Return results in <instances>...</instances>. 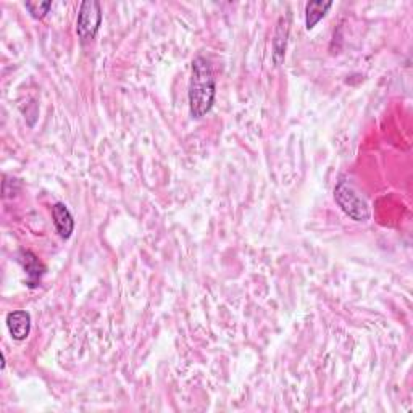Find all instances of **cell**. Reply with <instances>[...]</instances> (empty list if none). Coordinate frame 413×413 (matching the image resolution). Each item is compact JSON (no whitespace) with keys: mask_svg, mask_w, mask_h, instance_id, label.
Returning a JSON list of instances; mask_svg holds the SVG:
<instances>
[{"mask_svg":"<svg viewBox=\"0 0 413 413\" xmlns=\"http://www.w3.org/2000/svg\"><path fill=\"white\" fill-rule=\"evenodd\" d=\"M215 75L205 57H195L189 82V110L195 120L204 118L215 103Z\"/></svg>","mask_w":413,"mask_h":413,"instance_id":"obj_1","label":"cell"},{"mask_svg":"<svg viewBox=\"0 0 413 413\" xmlns=\"http://www.w3.org/2000/svg\"><path fill=\"white\" fill-rule=\"evenodd\" d=\"M334 200L341 206V210L353 221H368L370 220V209L355 189L347 181L341 179L334 189Z\"/></svg>","mask_w":413,"mask_h":413,"instance_id":"obj_2","label":"cell"},{"mask_svg":"<svg viewBox=\"0 0 413 413\" xmlns=\"http://www.w3.org/2000/svg\"><path fill=\"white\" fill-rule=\"evenodd\" d=\"M102 24V8L97 0H85L78 10L76 34L81 42H89L96 37Z\"/></svg>","mask_w":413,"mask_h":413,"instance_id":"obj_3","label":"cell"},{"mask_svg":"<svg viewBox=\"0 0 413 413\" xmlns=\"http://www.w3.org/2000/svg\"><path fill=\"white\" fill-rule=\"evenodd\" d=\"M7 328L15 341H24L31 333V315L24 310H17L7 315Z\"/></svg>","mask_w":413,"mask_h":413,"instance_id":"obj_4","label":"cell"},{"mask_svg":"<svg viewBox=\"0 0 413 413\" xmlns=\"http://www.w3.org/2000/svg\"><path fill=\"white\" fill-rule=\"evenodd\" d=\"M52 218L58 236H60L62 239H70L73 234V229H75V220H73V215L71 211L68 210V206L60 202L53 205Z\"/></svg>","mask_w":413,"mask_h":413,"instance_id":"obj_5","label":"cell"},{"mask_svg":"<svg viewBox=\"0 0 413 413\" xmlns=\"http://www.w3.org/2000/svg\"><path fill=\"white\" fill-rule=\"evenodd\" d=\"M18 260L19 263L23 265L24 272H26L28 278H29V286L34 288L37 286V283L41 281V278L44 276V273H46V267L39 262V258L34 255L33 252H29V250H21L18 255Z\"/></svg>","mask_w":413,"mask_h":413,"instance_id":"obj_6","label":"cell"},{"mask_svg":"<svg viewBox=\"0 0 413 413\" xmlns=\"http://www.w3.org/2000/svg\"><path fill=\"white\" fill-rule=\"evenodd\" d=\"M288 36H289V17L279 18L276 33L273 39V62L279 65L284 60V53H286L288 46Z\"/></svg>","mask_w":413,"mask_h":413,"instance_id":"obj_7","label":"cell"},{"mask_svg":"<svg viewBox=\"0 0 413 413\" xmlns=\"http://www.w3.org/2000/svg\"><path fill=\"white\" fill-rule=\"evenodd\" d=\"M333 7V2H323V0H313L306 5V28L307 31L312 29L319 23V19L324 18L328 10Z\"/></svg>","mask_w":413,"mask_h":413,"instance_id":"obj_8","label":"cell"},{"mask_svg":"<svg viewBox=\"0 0 413 413\" xmlns=\"http://www.w3.org/2000/svg\"><path fill=\"white\" fill-rule=\"evenodd\" d=\"M24 7L31 13L33 18L42 19L49 13V10L52 8V2H39V0H36V2H26Z\"/></svg>","mask_w":413,"mask_h":413,"instance_id":"obj_9","label":"cell"}]
</instances>
